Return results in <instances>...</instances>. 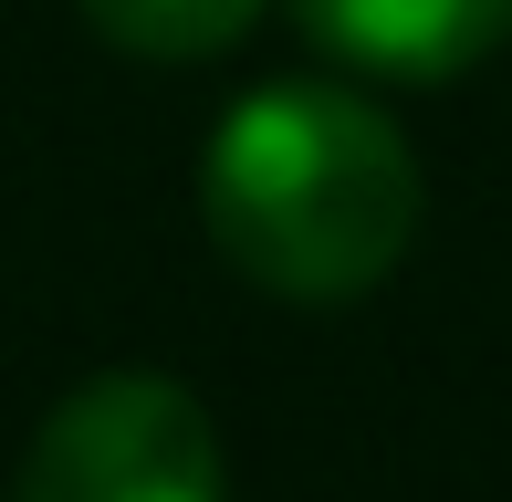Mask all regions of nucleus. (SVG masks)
<instances>
[{
	"label": "nucleus",
	"mask_w": 512,
	"mask_h": 502,
	"mask_svg": "<svg viewBox=\"0 0 512 502\" xmlns=\"http://www.w3.org/2000/svg\"><path fill=\"white\" fill-rule=\"evenodd\" d=\"M418 147L398 116L335 84H262L199 157L209 241L293 304H356L418 241Z\"/></svg>",
	"instance_id": "f257e3e1"
},
{
	"label": "nucleus",
	"mask_w": 512,
	"mask_h": 502,
	"mask_svg": "<svg viewBox=\"0 0 512 502\" xmlns=\"http://www.w3.org/2000/svg\"><path fill=\"white\" fill-rule=\"evenodd\" d=\"M11 502H230L220 429L178 377H95L32 429Z\"/></svg>",
	"instance_id": "f03ea898"
},
{
	"label": "nucleus",
	"mask_w": 512,
	"mask_h": 502,
	"mask_svg": "<svg viewBox=\"0 0 512 502\" xmlns=\"http://www.w3.org/2000/svg\"><path fill=\"white\" fill-rule=\"evenodd\" d=\"M293 21L324 53L366 63V74H398V84L471 74L481 53L512 42V0H293Z\"/></svg>",
	"instance_id": "7ed1b4c3"
},
{
	"label": "nucleus",
	"mask_w": 512,
	"mask_h": 502,
	"mask_svg": "<svg viewBox=\"0 0 512 502\" xmlns=\"http://www.w3.org/2000/svg\"><path fill=\"white\" fill-rule=\"evenodd\" d=\"M84 21L115 42V53H147V63H209L262 21V0H74Z\"/></svg>",
	"instance_id": "20e7f679"
}]
</instances>
